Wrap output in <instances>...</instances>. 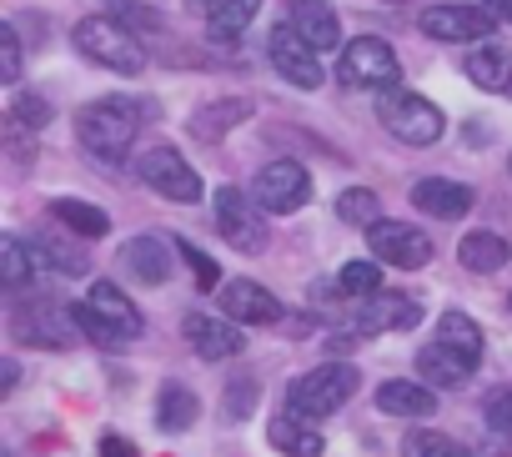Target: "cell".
Returning <instances> with one entry per match:
<instances>
[{"mask_svg": "<svg viewBox=\"0 0 512 457\" xmlns=\"http://www.w3.org/2000/svg\"><path fill=\"white\" fill-rule=\"evenodd\" d=\"M196 412H201V402H196V392L186 382H166L161 387V397H156V427L161 432H186L196 422Z\"/></svg>", "mask_w": 512, "mask_h": 457, "instance_id": "obj_27", "label": "cell"}, {"mask_svg": "<svg viewBox=\"0 0 512 457\" xmlns=\"http://www.w3.org/2000/svg\"><path fill=\"white\" fill-rule=\"evenodd\" d=\"M377 407L387 417H432L437 412V392L427 382H407V377H392L377 387Z\"/></svg>", "mask_w": 512, "mask_h": 457, "instance_id": "obj_21", "label": "cell"}, {"mask_svg": "<svg viewBox=\"0 0 512 457\" xmlns=\"http://www.w3.org/2000/svg\"><path fill=\"white\" fill-rule=\"evenodd\" d=\"M422 322V302L402 297V292H377L357 307L352 317V337H377V332H412Z\"/></svg>", "mask_w": 512, "mask_h": 457, "instance_id": "obj_13", "label": "cell"}, {"mask_svg": "<svg viewBox=\"0 0 512 457\" xmlns=\"http://www.w3.org/2000/svg\"><path fill=\"white\" fill-rule=\"evenodd\" d=\"M337 76L342 86L352 91H397V76H402V61L397 51L382 41V36H357L342 46V61H337Z\"/></svg>", "mask_w": 512, "mask_h": 457, "instance_id": "obj_5", "label": "cell"}, {"mask_svg": "<svg viewBox=\"0 0 512 457\" xmlns=\"http://www.w3.org/2000/svg\"><path fill=\"white\" fill-rule=\"evenodd\" d=\"M482 417H487V427H492V432L512 437V387H497V392H487V402H482Z\"/></svg>", "mask_w": 512, "mask_h": 457, "instance_id": "obj_37", "label": "cell"}, {"mask_svg": "<svg viewBox=\"0 0 512 457\" xmlns=\"http://www.w3.org/2000/svg\"><path fill=\"white\" fill-rule=\"evenodd\" d=\"M337 216H342L347 226H377V221H382L377 191H367V186H347V191L337 196Z\"/></svg>", "mask_w": 512, "mask_h": 457, "instance_id": "obj_31", "label": "cell"}, {"mask_svg": "<svg viewBox=\"0 0 512 457\" xmlns=\"http://www.w3.org/2000/svg\"><path fill=\"white\" fill-rule=\"evenodd\" d=\"M71 312H76V327L96 347H121V342L141 337V312L116 282H91L86 302H76Z\"/></svg>", "mask_w": 512, "mask_h": 457, "instance_id": "obj_1", "label": "cell"}, {"mask_svg": "<svg viewBox=\"0 0 512 457\" xmlns=\"http://www.w3.org/2000/svg\"><path fill=\"white\" fill-rule=\"evenodd\" d=\"M101 457H141V452H136V442H126V437L106 432V437H101Z\"/></svg>", "mask_w": 512, "mask_h": 457, "instance_id": "obj_41", "label": "cell"}, {"mask_svg": "<svg viewBox=\"0 0 512 457\" xmlns=\"http://www.w3.org/2000/svg\"><path fill=\"white\" fill-rule=\"evenodd\" d=\"M287 26H292L317 56L342 46V21H337V6H332V0H292Z\"/></svg>", "mask_w": 512, "mask_h": 457, "instance_id": "obj_17", "label": "cell"}, {"mask_svg": "<svg viewBox=\"0 0 512 457\" xmlns=\"http://www.w3.org/2000/svg\"><path fill=\"white\" fill-rule=\"evenodd\" d=\"M171 252H176V247H166L161 237H131V242L121 247V267H126L136 282L161 287V282L171 277Z\"/></svg>", "mask_w": 512, "mask_h": 457, "instance_id": "obj_19", "label": "cell"}, {"mask_svg": "<svg viewBox=\"0 0 512 457\" xmlns=\"http://www.w3.org/2000/svg\"><path fill=\"white\" fill-rule=\"evenodd\" d=\"M221 312L231 322H241V327H272V322H282V302L262 282H246V277L221 287Z\"/></svg>", "mask_w": 512, "mask_h": 457, "instance_id": "obj_15", "label": "cell"}, {"mask_svg": "<svg viewBox=\"0 0 512 457\" xmlns=\"http://www.w3.org/2000/svg\"><path fill=\"white\" fill-rule=\"evenodd\" d=\"M136 176H141L151 191H161L166 201H181V206L201 201V176L186 166V156H181L176 146H151V151L136 161Z\"/></svg>", "mask_w": 512, "mask_h": 457, "instance_id": "obj_11", "label": "cell"}, {"mask_svg": "<svg viewBox=\"0 0 512 457\" xmlns=\"http://www.w3.org/2000/svg\"><path fill=\"white\" fill-rule=\"evenodd\" d=\"M412 206L427 211V216H437V221H457V216L472 211V186L447 181V176H422L412 186Z\"/></svg>", "mask_w": 512, "mask_h": 457, "instance_id": "obj_18", "label": "cell"}, {"mask_svg": "<svg viewBox=\"0 0 512 457\" xmlns=\"http://www.w3.org/2000/svg\"><path fill=\"white\" fill-rule=\"evenodd\" d=\"M367 247H372V262L402 267V272H417V267L432 262V242H427L422 226H402V221H387V216L377 226H367Z\"/></svg>", "mask_w": 512, "mask_h": 457, "instance_id": "obj_10", "label": "cell"}, {"mask_svg": "<svg viewBox=\"0 0 512 457\" xmlns=\"http://www.w3.org/2000/svg\"><path fill=\"white\" fill-rule=\"evenodd\" d=\"M76 51L106 71H121V76H141L146 71V46L131 36V26H121L116 16H91L76 26Z\"/></svg>", "mask_w": 512, "mask_h": 457, "instance_id": "obj_4", "label": "cell"}, {"mask_svg": "<svg viewBox=\"0 0 512 457\" xmlns=\"http://www.w3.org/2000/svg\"><path fill=\"white\" fill-rule=\"evenodd\" d=\"M216 232H221L236 252L256 257V252L267 247V211L256 206L251 191H241V186H221V191H216Z\"/></svg>", "mask_w": 512, "mask_h": 457, "instance_id": "obj_7", "label": "cell"}, {"mask_svg": "<svg viewBox=\"0 0 512 457\" xmlns=\"http://www.w3.org/2000/svg\"><path fill=\"white\" fill-rule=\"evenodd\" d=\"M251 116V101H241V96H226V101H211V106H201L196 116H191V136L196 141H221L236 121H246Z\"/></svg>", "mask_w": 512, "mask_h": 457, "instance_id": "obj_25", "label": "cell"}, {"mask_svg": "<svg viewBox=\"0 0 512 457\" xmlns=\"http://www.w3.org/2000/svg\"><path fill=\"white\" fill-rule=\"evenodd\" d=\"M51 216L66 226V232L86 237V242H96V237L111 232V216H106L101 206H91V201H71V196H61V201H51Z\"/></svg>", "mask_w": 512, "mask_h": 457, "instance_id": "obj_28", "label": "cell"}, {"mask_svg": "<svg viewBox=\"0 0 512 457\" xmlns=\"http://www.w3.org/2000/svg\"><path fill=\"white\" fill-rule=\"evenodd\" d=\"M31 252H36V267H56V272H86V257L81 252H71V247H61V242H31Z\"/></svg>", "mask_w": 512, "mask_h": 457, "instance_id": "obj_35", "label": "cell"}, {"mask_svg": "<svg viewBox=\"0 0 512 457\" xmlns=\"http://www.w3.org/2000/svg\"><path fill=\"white\" fill-rule=\"evenodd\" d=\"M457 262H462L467 272H477V277L502 272V267H507V242H502L497 232H467L462 247H457Z\"/></svg>", "mask_w": 512, "mask_h": 457, "instance_id": "obj_26", "label": "cell"}, {"mask_svg": "<svg viewBox=\"0 0 512 457\" xmlns=\"http://www.w3.org/2000/svg\"><path fill=\"white\" fill-rule=\"evenodd\" d=\"M251 196H256V206L272 211V216H292V211H302L312 201V176H307L302 161L277 156V161H267L262 171H256Z\"/></svg>", "mask_w": 512, "mask_h": 457, "instance_id": "obj_8", "label": "cell"}, {"mask_svg": "<svg viewBox=\"0 0 512 457\" xmlns=\"http://www.w3.org/2000/svg\"><path fill=\"white\" fill-rule=\"evenodd\" d=\"M472 6H482V11L497 16V21H512V0H472Z\"/></svg>", "mask_w": 512, "mask_h": 457, "instance_id": "obj_42", "label": "cell"}, {"mask_svg": "<svg viewBox=\"0 0 512 457\" xmlns=\"http://www.w3.org/2000/svg\"><path fill=\"white\" fill-rule=\"evenodd\" d=\"M267 437H272V447L287 452V457H322V447H327L322 427H317L312 417H297V412H277V422H272Z\"/></svg>", "mask_w": 512, "mask_h": 457, "instance_id": "obj_22", "label": "cell"}, {"mask_svg": "<svg viewBox=\"0 0 512 457\" xmlns=\"http://www.w3.org/2000/svg\"><path fill=\"white\" fill-rule=\"evenodd\" d=\"M402 457H467L462 442H452L447 432H432V427H417L402 437Z\"/></svg>", "mask_w": 512, "mask_h": 457, "instance_id": "obj_33", "label": "cell"}, {"mask_svg": "<svg viewBox=\"0 0 512 457\" xmlns=\"http://www.w3.org/2000/svg\"><path fill=\"white\" fill-rule=\"evenodd\" d=\"M462 66H467V81L472 86H482V91H512V51H502L497 41L477 46Z\"/></svg>", "mask_w": 512, "mask_h": 457, "instance_id": "obj_24", "label": "cell"}, {"mask_svg": "<svg viewBox=\"0 0 512 457\" xmlns=\"http://www.w3.org/2000/svg\"><path fill=\"white\" fill-rule=\"evenodd\" d=\"M116 21H121V26L136 21V31H161V21H156L151 11H141V6H116Z\"/></svg>", "mask_w": 512, "mask_h": 457, "instance_id": "obj_40", "label": "cell"}, {"mask_svg": "<svg viewBox=\"0 0 512 457\" xmlns=\"http://www.w3.org/2000/svg\"><path fill=\"white\" fill-rule=\"evenodd\" d=\"M36 272H41V267H36L31 242H21V237H6V242H0V282H6L11 292H21Z\"/></svg>", "mask_w": 512, "mask_h": 457, "instance_id": "obj_30", "label": "cell"}, {"mask_svg": "<svg viewBox=\"0 0 512 457\" xmlns=\"http://www.w3.org/2000/svg\"><path fill=\"white\" fill-rule=\"evenodd\" d=\"M181 332H186L191 352H196V357H206V362H226V357H236V352L246 347V342H241V327H236L231 317L191 312V317L181 322Z\"/></svg>", "mask_w": 512, "mask_h": 457, "instance_id": "obj_16", "label": "cell"}, {"mask_svg": "<svg viewBox=\"0 0 512 457\" xmlns=\"http://www.w3.org/2000/svg\"><path fill=\"white\" fill-rule=\"evenodd\" d=\"M16 377H21V367L6 357V367H0V392H11V387H16Z\"/></svg>", "mask_w": 512, "mask_h": 457, "instance_id": "obj_43", "label": "cell"}, {"mask_svg": "<svg viewBox=\"0 0 512 457\" xmlns=\"http://www.w3.org/2000/svg\"><path fill=\"white\" fill-rule=\"evenodd\" d=\"M11 116L21 121V126H31V131H41V126H51V101L46 96H36V91H16L11 96Z\"/></svg>", "mask_w": 512, "mask_h": 457, "instance_id": "obj_34", "label": "cell"}, {"mask_svg": "<svg viewBox=\"0 0 512 457\" xmlns=\"http://www.w3.org/2000/svg\"><path fill=\"white\" fill-rule=\"evenodd\" d=\"M176 252L186 257V267H191V277H196V287L201 292H211L216 282H221V272H216V262L201 252V247H191V242H176Z\"/></svg>", "mask_w": 512, "mask_h": 457, "instance_id": "obj_38", "label": "cell"}, {"mask_svg": "<svg viewBox=\"0 0 512 457\" xmlns=\"http://www.w3.org/2000/svg\"><path fill=\"white\" fill-rule=\"evenodd\" d=\"M377 121H382L402 146H432V141H442V131H447V116H442L427 96H417V91H387V96L377 101Z\"/></svg>", "mask_w": 512, "mask_h": 457, "instance_id": "obj_6", "label": "cell"}, {"mask_svg": "<svg viewBox=\"0 0 512 457\" xmlns=\"http://www.w3.org/2000/svg\"><path fill=\"white\" fill-rule=\"evenodd\" d=\"M507 171H512V156H507Z\"/></svg>", "mask_w": 512, "mask_h": 457, "instance_id": "obj_44", "label": "cell"}, {"mask_svg": "<svg viewBox=\"0 0 512 457\" xmlns=\"http://www.w3.org/2000/svg\"><path fill=\"white\" fill-rule=\"evenodd\" d=\"M417 372H422V382L427 387H462L472 372H477V362H467L462 352H452L447 342H427L422 352H417Z\"/></svg>", "mask_w": 512, "mask_h": 457, "instance_id": "obj_20", "label": "cell"}, {"mask_svg": "<svg viewBox=\"0 0 512 457\" xmlns=\"http://www.w3.org/2000/svg\"><path fill=\"white\" fill-rule=\"evenodd\" d=\"M251 407H256V382L251 377H236L226 387V417H246Z\"/></svg>", "mask_w": 512, "mask_h": 457, "instance_id": "obj_39", "label": "cell"}, {"mask_svg": "<svg viewBox=\"0 0 512 457\" xmlns=\"http://www.w3.org/2000/svg\"><path fill=\"white\" fill-rule=\"evenodd\" d=\"M422 36L442 41V46H487V36L497 31V16H487L482 6H457V0H442V6L422 11Z\"/></svg>", "mask_w": 512, "mask_h": 457, "instance_id": "obj_9", "label": "cell"}, {"mask_svg": "<svg viewBox=\"0 0 512 457\" xmlns=\"http://www.w3.org/2000/svg\"><path fill=\"white\" fill-rule=\"evenodd\" d=\"M141 101H121V96H106L96 106L81 111L76 131H81V146L96 156V161H126L136 131H141Z\"/></svg>", "mask_w": 512, "mask_h": 457, "instance_id": "obj_2", "label": "cell"}, {"mask_svg": "<svg viewBox=\"0 0 512 457\" xmlns=\"http://www.w3.org/2000/svg\"><path fill=\"white\" fill-rule=\"evenodd\" d=\"M256 11H262V0H211V6H206V36L216 46H231V41L246 36Z\"/></svg>", "mask_w": 512, "mask_h": 457, "instance_id": "obj_23", "label": "cell"}, {"mask_svg": "<svg viewBox=\"0 0 512 457\" xmlns=\"http://www.w3.org/2000/svg\"><path fill=\"white\" fill-rule=\"evenodd\" d=\"M337 292L342 297H377L382 292V267L377 262H347L342 272H337Z\"/></svg>", "mask_w": 512, "mask_h": 457, "instance_id": "obj_32", "label": "cell"}, {"mask_svg": "<svg viewBox=\"0 0 512 457\" xmlns=\"http://www.w3.org/2000/svg\"><path fill=\"white\" fill-rule=\"evenodd\" d=\"M21 71H26V66H21V36H16L11 21H0V81L16 86Z\"/></svg>", "mask_w": 512, "mask_h": 457, "instance_id": "obj_36", "label": "cell"}, {"mask_svg": "<svg viewBox=\"0 0 512 457\" xmlns=\"http://www.w3.org/2000/svg\"><path fill=\"white\" fill-rule=\"evenodd\" d=\"M11 332H16V342H26V347H71L76 342V312L71 307H61V302H26V307H16V317H11Z\"/></svg>", "mask_w": 512, "mask_h": 457, "instance_id": "obj_12", "label": "cell"}, {"mask_svg": "<svg viewBox=\"0 0 512 457\" xmlns=\"http://www.w3.org/2000/svg\"><path fill=\"white\" fill-rule=\"evenodd\" d=\"M272 66H277L297 91H317L322 76H327V71H322V56H317L292 26H277V31H272Z\"/></svg>", "mask_w": 512, "mask_h": 457, "instance_id": "obj_14", "label": "cell"}, {"mask_svg": "<svg viewBox=\"0 0 512 457\" xmlns=\"http://www.w3.org/2000/svg\"><path fill=\"white\" fill-rule=\"evenodd\" d=\"M357 387H362V372H357L352 362H322V367L302 372V377L287 387V412L322 422V417H332L337 407H347V402L357 397Z\"/></svg>", "mask_w": 512, "mask_h": 457, "instance_id": "obj_3", "label": "cell"}, {"mask_svg": "<svg viewBox=\"0 0 512 457\" xmlns=\"http://www.w3.org/2000/svg\"><path fill=\"white\" fill-rule=\"evenodd\" d=\"M437 342H447L452 352H462L467 362H482V327L467 312H442L437 322Z\"/></svg>", "mask_w": 512, "mask_h": 457, "instance_id": "obj_29", "label": "cell"}]
</instances>
